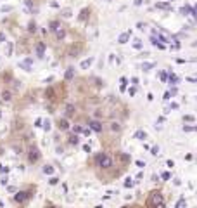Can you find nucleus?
<instances>
[{
	"label": "nucleus",
	"mask_w": 197,
	"mask_h": 208,
	"mask_svg": "<svg viewBox=\"0 0 197 208\" xmlns=\"http://www.w3.org/2000/svg\"><path fill=\"white\" fill-rule=\"evenodd\" d=\"M130 161V156L121 153V151H116L114 154L109 151H98L94 156V167H95L98 175L102 179H105L104 182H109V179L119 177L128 168Z\"/></svg>",
	"instance_id": "f257e3e1"
},
{
	"label": "nucleus",
	"mask_w": 197,
	"mask_h": 208,
	"mask_svg": "<svg viewBox=\"0 0 197 208\" xmlns=\"http://www.w3.org/2000/svg\"><path fill=\"white\" fill-rule=\"evenodd\" d=\"M147 207L149 208H164V198L161 194V191L154 189L149 193L147 196Z\"/></svg>",
	"instance_id": "f03ea898"
},
{
	"label": "nucleus",
	"mask_w": 197,
	"mask_h": 208,
	"mask_svg": "<svg viewBox=\"0 0 197 208\" xmlns=\"http://www.w3.org/2000/svg\"><path fill=\"white\" fill-rule=\"evenodd\" d=\"M40 160H42V153H40L38 146L36 144H30L28 149H26V161L30 165H36Z\"/></svg>",
	"instance_id": "7ed1b4c3"
},
{
	"label": "nucleus",
	"mask_w": 197,
	"mask_h": 208,
	"mask_svg": "<svg viewBox=\"0 0 197 208\" xmlns=\"http://www.w3.org/2000/svg\"><path fill=\"white\" fill-rule=\"evenodd\" d=\"M67 33H69L67 26H66L64 23H61V24H59V28L52 31V36H54L55 43H62V42H64L66 38H67Z\"/></svg>",
	"instance_id": "20e7f679"
},
{
	"label": "nucleus",
	"mask_w": 197,
	"mask_h": 208,
	"mask_svg": "<svg viewBox=\"0 0 197 208\" xmlns=\"http://www.w3.org/2000/svg\"><path fill=\"white\" fill-rule=\"evenodd\" d=\"M87 125L90 127V130H94V132H97V134H102V130H104V121H102V120L90 118V120L87 121Z\"/></svg>",
	"instance_id": "39448f33"
},
{
	"label": "nucleus",
	"mask_w": 197,
	"mask_h": 208,
	"mask_svg": "<svg viewBox=\"0 0 197 208\" xmlns=\"http://www.w3.org/2000/svg\"><path fill=\"white\" fill-rule=\"evenodd\" d=\"M12 99H14V92H12L10 89H3V90L0 92V101L3 104H9Z\"/></svg>",
	"instance_id": "423d86ee"
},
{
	"label": "nucleus",
	"mask_w": 197,
	"mask_h": 208,
	"mask_svg": "<svg viewBox=\"0 0 197 208\" xmlns=\"http://www.w3.org/2000/svg\"><path fill=\"white\" fill-rule=\"evenodd\" d=\"M30 196H31L30 191H19V193L14 194V201L16 203H24L26 200H30Z\"/></svg>",
	"instance_id": "0eeeda50"
},
{
	"label": "nucleus",
	"mask_w": 197,
	"mask_h": 208,
	"mask_svg": "<svg viewBox=\"0 0 197 208\" xmlns=\"http://www.w3.org/2000/svg\"><path fill=\"white\" fill-rule=\"evenodd\" d=\"M76 114V106L74 104H66V107H64V118H73Z\"/></svg>",
	"instance_id": "6e6552de"
},
{
	"label": "nucleus",
	"mask_w": 197,
	"mask_h": 208,
	"mask_svg": "<svg viewBox=\"0 0 197 208\" xmlns=\"http://www.w3.org/2000/svg\"><path fill=\"white\" fill-rule=\"evenodd\" d=\"M57 128H59V130H62V132H67V130L71 128L69 120H67V118H61V120H57Z\"/></svg>",
	"instance_id": "1a4fd4ad"
},
{
	"label": "nucleus",
	"mask_w": 197,
	"mask_h": 208,
	"mask_svg": "<svg viewBox=\"0 0 197 208\" xmlns=\"http://www.w3.org/2000/svg\"><path fill=\"white\" fill-rule=\"evenodd\" d=\"M43 52H45V42H38L36 45H35V54H36V57H43Z\"/></svg>",
	"instance_id": "9d476101"
},
{
	"label": "nucleus",
	"mask_w": 197,
	"mask_h": 208,
	"mask_svg": "<svg viewBox=\"0 0 197 208\" xmlns=\"http://www.w3.org/2000/svg\"><path fill=\"white\" fill-rule=\"evenodd\" d=\"M67 142H69L71 146H76V144L80 142V139H78V135H74V134H71V135L67 137Z\"/></svg>",
	"instance_id": "9b49d317"
},
{
	"label": "nucleus",
	"mask_w": 197,
	"mask_h": 208,
	"mask_svg": "<svg viewBox=\"0 0 197 208\" xmlns=\"http://www.w3.org/2000/svg\"><path fill=\"white\" fill-rule=\"evenodd\" d=\"M36 30H38V28H36V23L31 19V21L28 23V33H36Z\"/></svg>",
	"instance_id": "f8f14e48"
},
{
	"label": "nucleus",
	"mask_w": 197,
	"mask_h": 208,
	"mask_svg": "<svg viewBox=\"0 0 197 208\" xmlns=\"http://www.w3.org/2000/svg\"><path fill=\"white\" fill-rule=\"evenodd\" d=\"M43 172H45V173H52V172H54V168H52L50 165H45V167H43Z\"/></svg>",
	"instance_id": "ddd939ff"
},
{
	"label": "nucleus",
	"mask_w": 197,
	"mask_h": 208,
	"mask_svg": "<svg viewBox=\"0 0 197 208\" xmlns=\"http://www.w3.org/2000/svg\"><path fill=\"white\" fill-rule=\"evenodd\" d=\"M73 75H74V73H73V68H69V71L66 73V80H69V78H73Z\"/></svg>",
	"instance_id": "4468645a"
},
{
	"label": "nucleus",
	"mask_w": 197,
	"mask_h": 208,
	"mask_svg": "<svg viewBox=\"0 0 197 208\" xmlns=\"http://www.w3.org/2000/svg\"><path fill=\"white\" fill-rule=\"evenodd\" d=\"M0 172H2V173H7V172H9V168H7V167H2V165H0Z\"/></svg>",
	"instance_id": "2eb2a0df"
},
{
	"label": "nucleus",
	"mask_w": 197,
	"mask_h": 208,
	"mask_svg": "<svg viewBox=\"0 0 197 208\" xmlns=\"http://www.w3.org/2000/svg\"><path fill=\"white\" fill-rule=\"evenodd\" d=\"M2 42H5V33H3V31H0V43H2Z\"/></svg>",
	"instance_id": "dca6fc26"
},
{
	"label": "nucleus",
	"mask_w": 197,
	"mask_h": 208,
	"mask_svg": "<svg viewBox=\"0 0 197 208\" xmlns=\"http://www.w3.org/2000/svg\"><path fill=\"white\" fill-rule=\"evenodd\" d=\"M90 63H92V61H90V59H88V61H85V63H83V64H81V66H83V68H87V66H88V64H90Z\"/></svg>",
	"instance_id": "f3484780"
}]
</instances>
